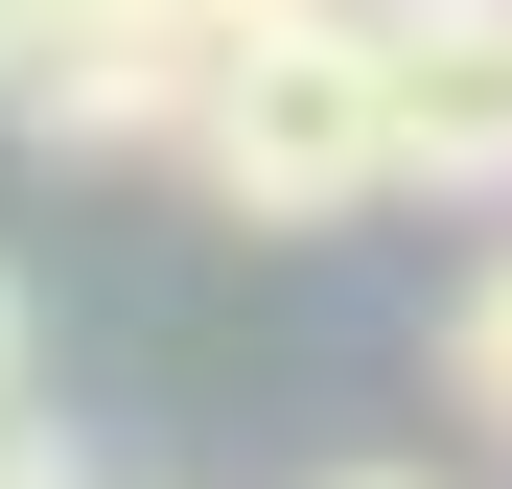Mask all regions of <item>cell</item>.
I'll list each match as a JSON object with an SVG mask.
<instances>
[{"label":"cell","mask_w":512,"mask_h":489,"mask_svg":"<svg viewBox=\"0 0 512 489\" xmlns=\"http://www.w3.org/2000/svg\"><path fill=\"white\" fill-rule=\"evenodd\" d=\"M187 187L233 233H350L396 187V47H373V0H326V24H256L210 70V117H187Z\"/></svg>","instance_id":"obj_1"},{"label":"cell","mask_w":512,"mask_h":489,"mask_svg":"<svg viewBox=\"0 0 512 489\" xmlns=\"http://www.w3.org/2000/svg\"><path fill=\"white\" fill-rule=\"evenodd\" d=\"M210 70H233L210 0H47V47L0 70V117H24L47 163H187Z\"/></svg>","instance_id":"obj_2"},{"label":"cell","mask_w":512,"mask_h":489,"mask_svg":"<svg viewBox=\"0 0 512 489\" xmlns=\"http://www.w3.org/2000/svg\"><path fill=\"white\" fill-rule=\"evenodd\" d=\"M396 47V187H512V0H373Z\"/></svg>","instance_id":"obj_3"},{"label":"cell","mask_w":512,"mask_h":489,"mask_svg":"<svg viewBox=\"0 0 512 489\" xmlns=\"http://www.w3.org/2000/svg\"><path fill=\"white\" fill-rule=\"evenodd\" d=\"M443 420L512 443V257H466V303H443Z\"/></svg>","instance_id":"obj_4"},{"label":"cell","mask_w":512,"mask_h":489,"mask_svg":"<svg viewBox=\"0 0 512 489\" xmlns=\"http://www.w3.org/2000/svg\"><path fill=\"white\" fill-rule=\"evenodd\" d=\"M47 420V326H24V280H0V443Z\"/></svg>","instance_id":"obj_5"},{"label":"cell","mask_w":512,"mask_h":489,"mask_svg":"<svg viewBox=\"0 0 512 489\" xmlns=\"http://www.w3.org/2000/svg\"><path fill=\"white\" fill-rule=\"evenodd\" d=\"M0 489H94V466H70V443H47V420H24V443H0Z\"/></svg>","instance_id":"obj_6"},{"label":"cell","mask_w":512,"mask_h":489,"mask_svg":"<svg viewBox=\"0 0 512 489\" xmlns=\"http://www.w3.org/2000/svg\"><path fill=\"white\" fill-rule=\"evenodd\" d=\"M210 24H233V47H256V24H326V0H210Z\"/></svg>","instance_id":"obj_7"},{"label":"cell","mask_w":512,"mask_h":489,"mask_svg":"<svg viewBox=\"0 0 512 489\" xmlns=\"http://www.w3.org/2000/svg\"><path fill=\"white\" fill-rule=\"evenodd\" d=\"M24 47H47V0H0V70H24Z\"/></svg>","instance_id":"obj_8"},{"label":"cell","mask_w":512,"mask_h":489,"mask_svg":"<svg viewBox=\"0 0 512 489\" xmlns=\"http://www.w3.org/2000/svg\"><path fill=\"white\" fill-rule=\"evenodd\" d=\"M326 489H419V466H326Z\"/></svg>","instance_id":"obj_9"}]
</instances>
